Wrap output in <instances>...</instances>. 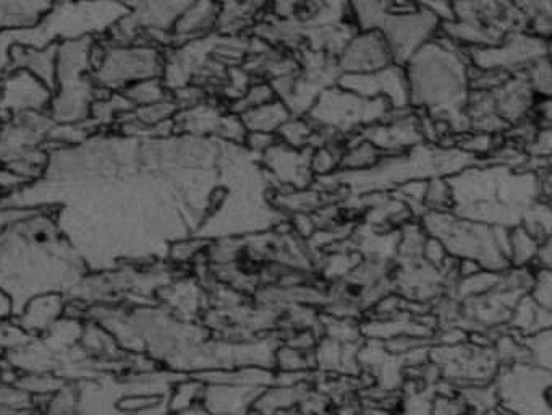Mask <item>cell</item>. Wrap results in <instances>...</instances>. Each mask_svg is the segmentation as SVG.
Segmentation results:
<instances>
[{
  "mask_svg": "<svg viewBox=\"0 0 552 415\" xmlns=\"http://www.w3.org/2000/svg\"><path fill=\"white\" fill-rule=\"evenodd\" d=\"M204 381L196 377H182L175 381L166 396L169 414L185 411L188 407L201 403Z\"/></svg>",
  "mask_w": 552,
  "mask_h": 415,
  "instance_id": "24",
  "label": "cell"
},
{
  "mask_svg": "<svg viewBox=\"0 0 552 415\" xmlns=\"http://www.w3.org/2000/svg\"><path fill=\"white\" fill-rule=\"evenodd\" d=\"M57 43L47 44L44 48L28 44L12 43L7 52V72L23 70L38 78L54 93L56 86Z\"/></svg>",
  "mask_w": 552,
  "mask_h": 415,
  "instance_id": "17",
  "label": "cell"
},
{
  "mask_svg": "<svg viewBox=\"0 0 552 415\" xmlns=\"http://www.w3.org/2000/svg\"><path fill=\"white\" fill-rule=\"evenodd\" d=\"M238 116L242 119L247 133H276L292 117V114L281 99H276L272 103L248 109V111L242 112Z\"/></svg>",
  "mask_w": 552,
  "mask_h": 415,
  "instance_id": "20",
  "label": "cell"
},
{
  "mask_svg": "<svg viewBox=\"0 0 552 415\" xmlns=\"http://www.w3.org/2000/svg\"><path fill=\"white\" fill-rule=\"evenodd\" d=\"M522 73L538 98L551 96V60H549V56L535 60Z\"/></svg>",
  "mask_w": 552,
  "mask_h": 415,
  "instance_id": "30",
  "label": "cell"
},
{
  "mask_svg": "<svg viewBox=\"0 0 552 415\" xmlns=\"http://www.w3.org/2000/svg\"><path fill=\"white\" fill-rule=\"evenodd\" d=\"M391 109L384 99L363 98L336 85L318 96L305 117L316 129L332 130L349 140L381 122Z\"/></svg>",
  "mask_w": 552,
  "mask_h": 415,
  "instance_id": "6",
  "label": "cell"
},
{
  "mask_svg": "<svg viewBox=\"0 0 552 415\" xmlns=\"http://www.w3.org/2000/svg\"><path fill=\"white\" fill-rule=\"evenodd\" d=\"M549 39L531 35L530 31H512L488 48H470L468 57L473 67L501 72L522 73L528 65L549 56Z\"/></svg>",
  "mask_w": 552,
  "mask_h": 415,
  "instance_id": "8",
  "label": "cell"
},
{
  "mask_svg": "<svg viewBox=\"0 0 552 415\" xmlns=\"http://www.w3.org/2000/svg\"><path fill=\"white\" fill-rule=\"evenodd\" d=\"M80 411V388L78 383H64L49 398L41 399L36 404L39 415H78Z\"/></svg>",
  "mask_w": 552,
  "mask_h": 415,
  "instance_id": "23",
  "label": "cell"
},
{
  "mask_svg": "<svg viewBox=\"0 0 552 415\" xmlns=\"http://www.w3.org/2000/svg\"><path fill=\"white\" fill-rule=\"evenodd\" d=\"M64 307V294L43 292L26 300L12 321L23 333L39 338L64 315Z\"/></svg>",
  "mask_w": 552,
  "mask_h": 415,
  "instance_id": "16",
  "label": "cell"
},
{
  "mask_svg": "<svg viewBox=\"0 0 552 415\" xmlns=\"http://www.w3.org/2000/svg\"><path fill=\"white\" fill-rule=\"evenodd\" d=\"M543 174L480 161L446 177L451 189L449 211L475 223L514 229L531 206L544 200Z\"/></svg>",
  "mask_w": 552,
  "mask_h": 415,
  "instance_id": "1",
  "label": "cell"
},
{
  "mask_svg": "<svg viewBox=\"0 0 552 415\" xmlns=\"http://www.w3.org/2000/svg\"><path fill=\"white\" fill-rule=\"evenodd\" d=\"M421 227L447 255L475 261L481 270L499 273L510 266V229L468 221L451 211H426Z\"/></svg>",
  "mask_w": 552,
  "mask_h": 415,
  "instance_id": "5",
  "label": "cell"
},
{
  "mask_svg": "<svg viewBox=\"0 0 552 415\" xmlns=\"http://www.w3.org/2000/svg\"><path fill=\"white\" fill-rule=\"evenodd\" d=\"M358 137L376 146L383 155H399L425 142L413 109H391L381 122L361 130Z\"/></svg>",
  "mask_w": 552,
  "mask_h": 415,
  "instance_id": "10",
  "label": "cell"
},
{
  "mask_svg": "<svg viewBox=\"0 0 552 415\" xmlns=\"http://www.w3.org/2000/svg\"><path fill=\"white\" fill-rule=\"evenodd\" d=\"M394 64L391 51L378 31L358 30L337 56L342 75L370 73Z\"/></svg>",
  "mask_w": 552,
  "mask_h": 415,
  "instance_id": "13",
  "label": "cell"
},
{
  "mask_svg": "<svg viewBox=\"0 0 552 415\" xmlns=\"http://www.w3.org/2000/svg\"><path fill=\"white\" fill-rule=\"evenodd\" d=\"M536 304L544 309H551V276L548 270H543L535 287Z\"/></svg>",
  "mask_w": 552,
  "mask_h": 415,
  "instance_id": "35",
  "label": "cell"
},
{
  "mask_svg": "<svg viewBox=\"0 0 552 415\" xmlns=\"http://www.w3.org/2000/svg\"><path fill=\"white\" fill-rule=\"evenodd\" d=\"M315 133V127L308 122L306 117H290L281 129L277 130L276 137L284 145L292 146L297 150L310 148V140Z\"/></svg>",
  "mask_w": 552,
  "mask_h": 415,
  "instance_id": "28",
  "label": "cell"
},
{
  "mask_svg": "<svg viewBox=\"0 0 552 415\" xmlns=\"http://www.w3.org/2000/svg\"><path fill=\"white\" fill-rule=\"evenodd\" d=\"M276 91L272 88L271 83L266 80H256L248 86V90L243 93L242 98H238L234 103L227 106L230 112L234 114H242V112L253 109V107L263 106V104L276 101Z\"/></svg>",
  "mask_w": 552,
  "mask_h": 415,
  "instance_id": "29",
  "label": "cell"
},
{
  "mask_svg": "<svg viewBox=\"0 0 552 415\" xmlns=\"http://www.w3.org/2000/svg\"><path fill=\"white\" fill-rule=\"evenodd\" d=\"M56 0H0V33L36 28Z\"/></svg>",
  "mask_w": 552,
  "mask_h": 415,
  "instance_id": "19",
  "label": "cell"
},
{
  "mask_svg": "<svg viewBox=\"0 0 552 415\" xmlns=\"http://www.w3.org/2000/svg\"><path fill=\"white\" fill-rule=\"evenodd\" d=\"M311 148L297 150L279 142L260 156V163L269 180L279 182L293 190L310 189L315 184V174L311 171Z\"/></svg>",
  "mask_w": 552,
  "mask_h": 415,
  "instance_id": "12",
  "label": "cell"
},
{
  "mask_svg": "<svg viewBox=\"0 0 552 415\" xmlns=\"http://www.w3.org/2000/svg\"><path fill=\"white\" fill-rule=\"evenodd\" d=\"M337 85L363 98L384 99L392 109H412L404 65L391 64L370 73L340 75Z\"/></svg>",
  "mask_w": 552,
  "mask_h": 415,
  "instance_id": "9",
  "label": "cell"
},
{
  "mask_svg": "<svg viewBox=\"0 0 552 415\" xmlns=\"http://www.w3.org/2000/svg\"><path fill=\"white\" fill-rule=\"evenodd\" d=\"M507 377L509 378L504 380L502 391L499 390V393L502 394V398L512 411L523 415L525 404L531 403L536 415H541V409L549 412V409H546L548 406L541 407V404H538V401L548 404L541 398V394L548 393L549 370L533 372L530 368H523L522 370L520 367H515L512 368V372Z\"/></svg>",
  "mask_w": 552,
  "mask_h": 415,
  "instance_id": "15",
  "label": "cell"
},
{
  "mask_svg": "<svg viewBox=\"0 0 552 415\" xmlns=\"http://www.w3.org/2000/svg\"><path fill=\"white\" fill-rule=\"evenodd\" d=\"M470 65L468 49L442 33L423 44L404 65L410 107L446 124L454 137L468 132Z\"/></svg>",
  "mask_w": 552,
  "mask_h": 415,
  "instance_id": "2",
  "label": "cell"
},
{
  "mask_svg": "<svg viewBox=\"0 0 552 415\" xmlns=\"http://www.w3.org/2000/svg\"><path fill=\"white\" fill-rule=\"evenodd\" d=\"M357 30L378 31L391 51L394 64L410 57L441 31L436 13L417 0H347Z\"/></svg>",
  "mask_w": 552,
  "mask_h": 415,
  "instance_id": "4",
  "label": "cell"
},
{
  "mask_svg": "<svg viewBox=\"0 0 552 415\" xmlns=\"http://www.w3.org/2000/svg\"><path fill=\"white\" fill-rule=\"evenodd\" d=\"M170 415H213L211 412L206 411L201 404H195V406L188 407L185 411L175 412V414Z\"/></svg>",
  "mask_w": 552,
  "mask_h": 415,
  "instance_id": "37",
  "label": "cell"
},
{
  "mask_svg": "<svg viewBox=\"0 0 552 415\" xmlns=\"http://www.w3.org/2000/svg\"><path fill=\"white\" fill-rule=\"evenodd\" d=\"M551 142V127H541L536 132L535 138L528 143L525 151L530 158L549 159L551 158Z\"/></svg>",
  "mask_w": 552,
  "mask_h": 415,
  "instance_id": "33",
  "label": "cell"
},
{
  "mask_svg": "<svg viewBox=\"0 0 552 415\" xmlns=\"http://www.w3.org/2000/svg\"><path fill=\"white\" fill-rule=\"evenodd\" d=\"M543 242L530 236L522 226L510 229V265L523 266L535 260Z\"/></svg>",
  "mask_w": 552,
  "mask_h": 415,
  "instance_id": "27",
  "label": "cell"
},
{
  "mask_svg": "<svg viewBox=\"0 0 552 415\" xmlns=\"http://www.w3.org/2000/svg\"><path fill=\"white\" fill-rule=\"evenodd\" d=\"M67 383L57 373H20L15 386L30 394L31 398H49L60 386Z\"/></svg>",
  "mask_w": 552,
  "mask_h": 415,
  "instance_id": "26",
  "label": "cell"
},
{
  "mask_svg": "<svg viewBox=\"0 0 552 415\" xmlns=\"http://www.w3.org/2000/svg\"><path fill=\"white\" fill-rule=\"evenodd\" d=\"M480 163L454 145L420 143L399 155H384L376 166L366 171H337L321 177L313 187L319 190H347L352 197L366 193L387 192L415 180L451 177L465 167Z\"/></svg>",
  "mask_w": 552,
  "mask_h": 415,
  "instance_id": "3",
  "label": "cell"
},
{
  "mask_svg": "<svg viewBox=\"0 0 552 415\" xmlns=\"http://www.w3.org/2000/svg\"><path fill=\"white\" fill-rule=\"evenodd\" d=\"M166 51L149 46H111L104 41V56L91 72L94 85L111 93H120L133 83L162 78Z\"/></svg>",
  "mask_w": 552,
  "mask_h": 415,
  "instance_id": "7",
  "label": "cell"
},
{
  "mask_svg": "<svg viewBox=\"0 0 552 415\" xmlns=\"http://www.w3.org/2000/svg\"><path fill=\"white\" fill-rule=\"evenodd\" d=\"M17 313V307L12 297L0 289V321H12Z\"/></svg>",
  "mask_w": 552,
  "mask_h": 415,
  "instance_id": "36",
  "label": "cell"
},
{
  "mask_svg": "<svg viewBox=\"0 0 552 415\" xmlns=\"http://www.w3.org/2000/svg\"><path fill=\"white\" fill-rule=\"evenodd\" d=\"M496 116L506 124L507 130L522 120L530 119L538 96L531 90L523 73H514L502 85L488 91Z\"/></svg>",
  "mask_w": 552,
  "mask_h": 415,
  "instance_id": "14",
  "label": "cell"
},
{
  "mask_svg": "<svg viewBox=\"0 0 552 415\" xmlns=\"http://www.w3.org/2000/svg\"><path fill=\"white\" fill-rule=\"evenodd\" d=\"M30 338L31 336L23 333L13 321H0V351H9L26 343Z\"/></svg>",
  "mask_w": 552,
  "mask_h": 415,
  "instance_id": "32",
  "label": "cell"
},
{
  "mask_svg": "<svg viewBox=\"0 0 552 415\" xmlns=\"http://www.w3.org/2000/svg\"><path fill=\"white\" fill-rule=\"evenodd\" d=\"M274 143H277L276 133L248 132L243 145L247 146L253 155L261 156Z\"/></svg>",
  "mask_w": 552,
  "mask_h": 415,
  "instance_id": "34",
  "label": "cell"
},
{
  "mask_svg": "<svg viewBox=\"0 0 552 415\" xmlns=\"http://www.w3.org/2000/svg\"><path fill=\"white\" fill-rule=\"evenodd\" d=\"M52 90L31 73L7 72L0 78V116L5 119L22 112H46Z\"/></svg>",
  "mask_w": 552,
  "mask_h": 415,
  "instance_id": "11",
  "label": "cell"
},
{
  "mask_svg": "<svg viewBox=\"0 0 552 415\" xmlns=\"http://www.w3.org/2000/svg\"><path fill=\"white\" fill-rule=\"evenodd\" d=\"M85 321L72 320V318L60 317L54 325L39 338L51 349L56 356L68 351L70 347L80 343L81 330Z\"/></svg>",
  "mask_w": 552,
  "mask_h": 415,
  "instance_id": "22",
  "label": "cell"
},
{
  "mask_svg": "<svg viewBox=\"0 0 552 415\" xmlns=\"http://www.w3.org/2000/svg\"><path fill=\"white\" fill-rule=\"evenodd\" d=\"M426 211H449L451 210V189L447 179L428 180L425 195Z\"/></svg>",
  "mask_w": 552,
  "mask_h": 415,
  "instance_id": "31",
  "label": "cell"
},
{
  "mask_svg": "<svg viewBox=\"0 0 552 415\" xmlns=\"http://www.w3.org/2000/svg\"><path fill=\"white\" fill-rule=\"evenodd\" d=\"M120 93L127 99L128 103L132 104L133 109L158 103L161 99L170 96L169 88H167L166 83L162 82V78H151V80L133 83Z\"/></svg>",
  "mask_w": 552,
  "mask_h": 415,
  "instance_id": "25",
  "label": "cell"
},
{
  "mask_svg": "<svg viewBox=\"0 0 552 415\" xmlns=\"http://www.w3.org/2000/svg\"><path fill=\"white\" fill-rule=\"evenodd\" d=\"M219 15H221L219 0H195L175 22L170 33L172 35L170 48H177L195 39L213 35L219 22Z\"/></svg>",
  "mask_w": 552,
  "mask_h": 415,
  "instance_id": "18",
  "label": "cell"
},
{
  "mask_svg": "<svg viewBox=\"0 0 552 415\" xmlns=\"http://www.w3.org/2000/svg\"><path fill=\"white\" fill-rule=\"evenodd\" d=\"M383 156V153L376 146L355 135L345 143L344 153L340 158L339 171H366V169L376 166Z\"/></svg>",
  "mask_w": 552,
  "mask_h": 415,
  "instance_id": "21",
  "label": "cell"
}]
</instances>
